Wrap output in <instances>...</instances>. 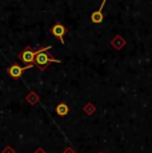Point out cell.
<instances>
[{
	"instance_id": "obj_1",
	"label": "cell",
	"mask_w": 152,
	"mask_h": 153,
	"mask_svg": "<svg viewBox=\"0 0 152 153\" xmlns=\"http://www.w3.org/2000/svg\"><path fill=\"white\" fill-rule=\"evenodd\" d=\"M48 49H51V47H45V48H42L39 51H36V55H35V61L34 63L39 67L40 69H45L51 63H60L57 59H54L51 55L48 53Z\"/></svg>"
},
{
	"instance_id": "obj_2",
	"label": "cell",
	"mask_w": 152,
	"mask_h": 153,
	"mask_svg": "<svg viewBox=\"0 0 152 153\" xmlns=\"http://www.w3.org/2000/svg\"><path fill=\"white\" fill-rule=\"evenodd\" d=\"M32 65H34V64H27L25 67H20V65H17V64H13V65H11L10 68H8V75L12 79H20L23 72H24L25 69L31 68Z\"/></svg>"
},
{
	"instance_id": "obj_3",
	"label": "cell",
	"mask_w": 152,
	"mask_h": 153,
	"mask_svg": "<svg viewBox=\"0 0 152 153\" xmlns=\"http://www.w3.org/2000/svg\"><path fill=\"white\" fill-rule=\"evenodd\" d=\"M35 55H36V52H35L31 47H27V48H25L24 51L19 55V59L23 61V63H25V64H34Z\"/></svg>"
},
{
	"instance_id": "obj_4",
	"label": "cell",
	"mask_w": 152,
	"mask_h": 153,
	"mask_svg": "<svg viewBox=\"0 0 152 153\" xmlns=\"http://www.w3.org/2000/svg\"><path fill=\"white\" fill-rule=\"evenodd\" d=\"M51 33L54 35L55 37H57V39L60 40L61 44H64V35H66V28H64L63 24H60V23L55 24L54 27L51 28Z\"/></svg>"
},
{
	"instance_id": "obj_5",
	"label": "cell",
	"mask_w": 152,
	"mask_h": 153,
	"mask_svg": "<svg viewBox=\"0 0 152 153\" xmlns=\"http://www.w3.org/2000/svg\"><path fill=\"white\" fill-rule=\"evenodd\" d=\"M106 1H107V0H103L100 8H99L96 12H93L91 15V20H92V23H95V24H100V23L103 22V19H104V16H103V7H104V4H106Z\"/></svg>"
},
{
	"instance_id": "obj_6",
	"label": "cell",
	"mask_w": 152,
	"mask_h": 153,
	"mask_svg": "<svg viewBox=\"0 0 152 153\" xmlns=\"http://www.w3.org/2000/svg\"><path fill=\"white\" fill-rule=\"evenodd\" d=\"M56 114L57 116H60V117H64V116H67L68 114V112H69V108H68V105L66 104V102H60V104H57L56 105Z\"/></svg>"
},
{
	"instance_id": "obj_7",
	"label": "cell",
	"mask_w": 152,
	"mask_h": 153,
	"mask_svg": "<svg viewBox=\"0 0 152 153\" xmlns=\"http://www.w3.org/2000/svg\"><path fill=\"white\" fill-rule=\"evenodd\" d=\"M111 44H112V47H115L116 49H121L125 45V40L123 39L120 35H118V36H115V37L112 39V42H111Z\"/></svg>"
}]
</instances>
